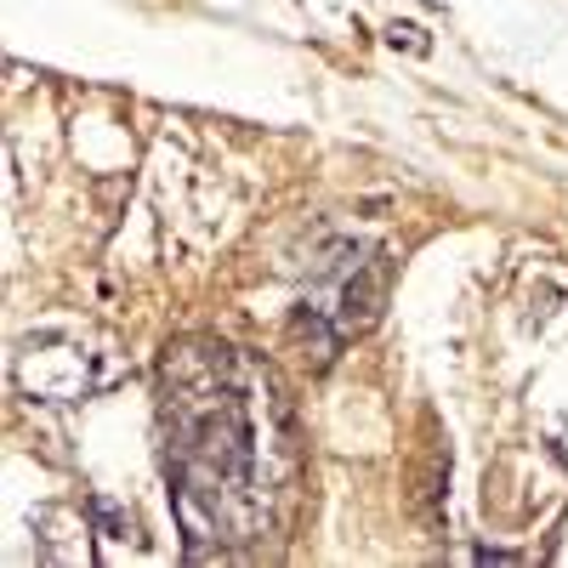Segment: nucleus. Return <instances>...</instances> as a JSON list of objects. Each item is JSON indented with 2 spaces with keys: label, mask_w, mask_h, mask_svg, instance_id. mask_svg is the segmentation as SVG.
<instances>
[{
  "label": "nucleus",
  "mask_w": 568,
  "mask_h": 568,
  "mask_svg": "<svg viewBox=\"0 0 568 568\" xmlns=\"http://www.w3.org/2000/svg\"><path fill=\"white\" fill-rule=\"evenodd\" d=\"M387 296H393V251L375 245V251L342 278V296H336V324H342V336H364V329L382 324Z\"/></svg>",
  "instance_id": "obj_3"
},
{
  "label": "nucleus",
  "mask_w": 568,
  "mask_h": 568,
  "mask_svg": "<svg viewBox=\"0 0 568 568\" xmlns=\"http://www.w3.org/2000/svg\"><path fill=\"white\" fill-rule=\"evenodd\" d=\"M387 45H393V52H409V58H426V52H433V34H426L420 23H387Z\"/></svg>",
  "instance_id": "obj_6"
},
{
  "label": "nucleus",
  "mask_w": 568,
  "mask_h": 568,
  "mask_svg": "<svg viewBox=\"0 0 568 568\" xmlns=\"http://www.w3.org/2000/svg\"><path fill=\"white\" fill-rule=\"evenodd\" d=\"M426 7H444V0H426Z\"/></svg>",
  "instance_id": "obj_9"
},
{
  "label": "nucleus",
  "mask_w": 568,
  "mask_h": 568,
  "mask_svg": "<svg viewBox=\"0 0 568 568\" xmlns=\"http://www.w3.org/2000/svg\"><path fill=\"white\" fill-rule=\"evenodd\" d=\"M12 375H18V393L34 404H80L85 393L103 387V369L91 364V353L74 342H58V336L23 342Z\"/></svg>",
  "instance_id": "obj_2"
},
{
  "label": "nucleus",
  "mask_w": 568,
  "mask_h": 568,
  "mask_svg": "<svg viewBox=\"0 0 568 568\" xmlns=\"http://www.w3.org/2000/svg\"><path fill=\"white\" fill-rule=\"evenodd\" d=\"M375 245H358V240H329V245H318V278H347L364 256H369Z\"/></svg>",
  "instance_id": "obj_5"
},
{
  "label": "nucleus",
  "mask_w": 568,
  "mask_h": 568,
  "mask_svg": "<svg viewBox=\"0 0 568 568\" xmlns=\"http://www.w3.org/2000/svg\"><path fill=\"white\" fill-rule=\"evenodd\" d=\"M471 562H524V557L506 551V546H478V551H471Z\"/></svg>",
  "instance_id": "obj_8"
},
{
  "label": "nucleus",
  "mask_w": 568,
  "mask_h": 568,
  "mask_svg": "<svg viewBox=\"0 0 568 568\" xmlns=\"http://www.w3.org/2000/svg\"><path fill=\"white\" fill-rule=\"evenodd\" d=\"M91 517H98V535H103V540H125V535H131V517H125L109 495H91Z\"/></svg>",
  "instance_id": "obj_7"
},
{
  "label": "nucleus",
  "mask_w": 568,
  "mask_h": 568,
  "mask_svg": "<svg viewBox=\"0 0 568 568\" xmlns=\"http://www.w3.org/2000/svg\"><path fill=\"white\" fill-rule=\"evenodd\" d=\"M160 438L165 478L187 535V557H211V540H256L267 529L262 444L245 393V369L222 342H176L160 358Z\"/></svg>",
  "instance_id": "obj_1"
},
{
  "label": "nucleus",
  "mask_w": 568,
  "mask_h": 568,
  "mask_svg": "<svg viewBox=\"0 0 568 568\" xmlns=\"http://www.w3.org/2000/svg\"><path fill=\"white\" fill-rule=\"evenodd\" d=\"M291 342H296V347H307L313 369H329L347 336H342V324H336V318H324L313 302H296V307H291Z\"/></svg>",
  "instance_id": "obj_4"
}]
</instances>
